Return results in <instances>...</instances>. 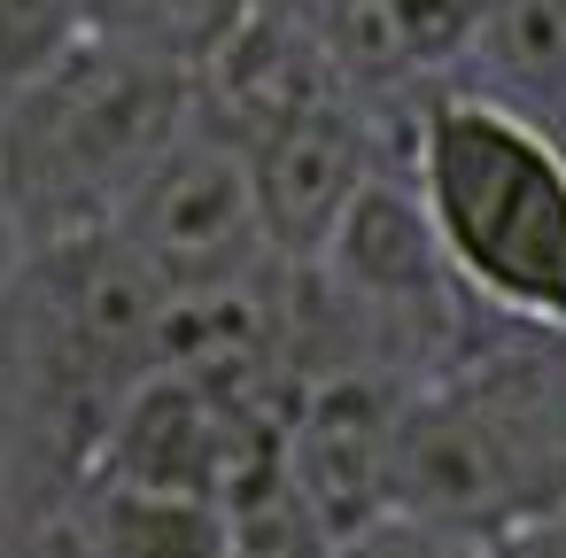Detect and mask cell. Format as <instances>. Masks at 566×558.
<instances>
[{"instance_id":"5b68a950","label":"cell","mask_w":566,"mask_h":558,"mask_svg":"<svg viewBox=\"0 0 566 558\" xmlns=\"http://www.w3.org/2000/svg\"><path fill=\"white\" fill-rule=\"evenodd\" d=\"M109 233L133 249V264L171 303L241 295V287L280 272V249H272V225H264V202H256V171L210 109L156 164V179L125 202V218Z\"/></svg>"},{"instance_id":"7c38bea8","label":"cell","mask_w":566,"mask_h":558,"mask_svg":"<svg viewBox=\"0 0 566 558\" xmlns=\"http://www.w3.org/2000/svg\"><path fill=\"white\" fill-rule=\"evenodd\" d=\"M527 550H535V558H566V512L543 519V527H527Z\"/></svg>"},{"instance_id":"8992f818","label":"cell","mask_w":566,"mask_h":558,"mask_svg":"<svg viewBox=\"0 0 566 558\" xmlns=\"http://www.w3.org/2000/svg\"><path fill=\"white\" fill-rule=\"evenodd\" d=\"M403 403H411V380H388V372H334V380L303 388V403L280 434V465L334 543H349L357 527L396 512Z\"/></svg>"},{"instance_id":"52a82bcc","label":"cell","mask_w":566,"mask_h":558,"mask_svg":"<svg viewBox=\"0 0 566 558\" xmlns=\"http://www.w3.org/2000/svg\"><path fill=\"white\" fill-rule=\"evenodd\" d=\"M272 450H280V434H264L256 419H241L226 396H210L202 380L156 372V380L125 403V419H117V434H109L94 481L133 488V496L226 504L233 481H241L256 457H272Z\"/></svg>"},{"instance_id":"7a4b0ae2","label":"cell","mask_w":566,"mask_h":558,"mask_svg":"<svg viewBox=\"0 0 566 558\" xmlns=\"http://www.w3.org/2000/svg\"><path fill=\"white\" fill-rule=\"evenodd\" d=\"M396 512L489 550L566 512V334L481 310L473 341L403 403Z\"/></svg>"},{"instance_id":"6da1fadb","label":"cell","mask_w":566,"mask_h":558,"mask_svg":"<svg viewBox=\"0 0 566 558\" xmlns=\"http://www.w3.org/2000/svg\"><path fill=\"white\" fill-rule=\"evenodd\" d=\"M164 310L171 295L117 233L24 249L0 295V388L17 411V450L63 504L94 481L125 403L156 380Z\"/></svg>"},{"instance_id":"8fae6325","label":"cell","mask_w":566,"mask_h":558,"mask_svg":"<svg viewBox=\"0 0 566 558\" xmlns=\"http://www.w3.org/2000/svg\"><path fill=\"white\" fill-rule=\"evenodd\" d=\"M334 558H489V543H465L450 527H427V519L388 512V519L357 527L349 543H334Z\"/></svg>"},{"instance_id":"3957f363","label":"cell","mask_w":566,"mask_h":558,"mask_svg":"<svg viewBox=\"0 0 566 558\" xmlns=\"http://www.w3.org/2000/svg\"><path fill=\"white\" fill-rule=\"evenodd\" d=\"M195 71L86 32L63 63L24 78L0 117V210L24 249L109 233L156 164L195 133Z\"/></svg>"},{"instance_id":"30bf717a","label":"cell","mask_w":566,"mask_h":558,"mask_svg":"<svg viewBox=\"0 0 566 558\" xmlns=\"http://www.w3.org/2000/svg\"><path fill=\"white\" fill-rule=\"evenodd\" d=\"M86 40V0H0V78L24 86Z\"/></svg>"},{"instance_id":"ba28073f","label":"cell","mask_w":566,"mask_h":558,"mask_svg":"<svg viewBox=\"0 0 566 558\" xmlns=\"http://www.w3.org/2000/svg\"><path fill=\"white\" fill-rule=\"evenodd\" d=\"M481 94L527 109L535 125H551L543 109L566 102V0H481Z\"/></svg>"},{"instance_id":"277c9868","label":"cell","mask_w":566,"mask_h":558,"mask_svg":"<svg viewBox=\"0 0 566 558\" xmlns=\"http://www.w3.org/2000/svg\"><path fill=\"white\" fill-rule=\"evenodd\" d=\"M411 187L473 310L566 334V140L551 125L442 86L419 102Z\"/></svg>"},{"instance_id":"9c48e42d","label":"cell","mask_w":566,"mask_h":558,"mask_svg":"<svg viewBox=\"0 0 566 558\" xmlns=\"http://www.w3.org/2000/svg\"><path fill=\"white\" fill-rule=\"evenodd\" d=\"M264 0H86V32L125 40L140 55H164L179 71H210L249 24Z\"/></svg>"}]
</instances>
